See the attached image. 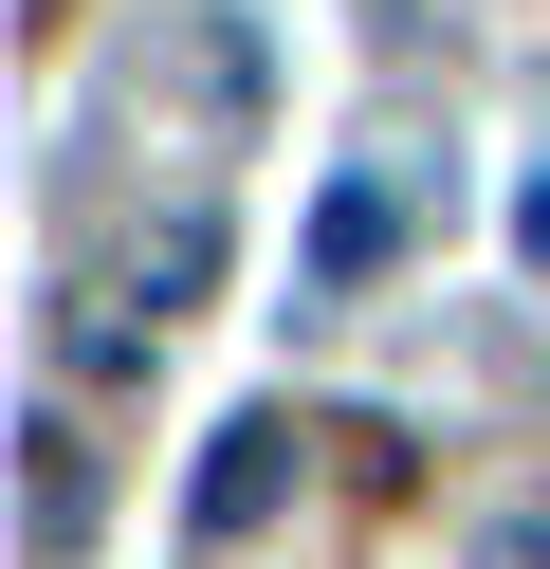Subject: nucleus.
<instances>
[{
	"mask_svg": "<svg viewBox=\"0 0 550 569\" xmlns=\"http://www.w3.org/2000/svg\"><path fill=\"white\" fill-rule=\"evenodd\" d=\"M293 459H312V441H293V422H239V441L202 459V551H239V532L276 515V496H293Z\"/></svg>",
	"mask_w": 550,
	"mask_h": 569,
	"instance_id": "f257e3e1",
	"label": "nucleus"
},
{
	"mask_svg": "<svg viewBox=\"0 0 550 569\" xmlns=\"http://www.w3.org/2000/svg\"><path fill=\"white\" fill-rule=\"evenodd\" d=\"M19 478H37V569H56L73 532H92V441H73L56 405H37V422H19Z\"/></svg>",
	"mask_w": 550,
	"mask_h": 569,
	"instance_id": "f03ea898",
	"label": "nucleus"
},
{
	"mask_svg": "<svg viewBox=\"0 0 550 569\" xmlns=\"http://www.w3.org/2000/svg\"><path fill=\"white\" fill-rule=\"evenodd\" d=\"M386 239H403V202H386V184H330V202H312V276H367Z\"/></svg>",
	"mask_w": 550,
	"mask_h": 569,
	"instance_id": "7ed1b4c3",
	"label": "nucleus"
},
{
	"mask_svg": "<svg viewBox=\"0 0 550 569\" xmlns=\"http://www.w3.org/2000/svg\"><path fill=\"white\" fill-rule=\"evenodd\" d=\"M477 569H550V496H513V515L477 532Z\"/></svg>",
	"mask_w": 550,
	"mask_h": 569,
	"instance_id": "20e7f679",
	"label": "nucleus"
},
{
	"mask_svg": "<svg viewBox=\"0 0 550 569\" xmlns=\"http://www.w3.org/2000/svg\"><path fill=\"white\" fill-rule=\"evenodd\" d=\"M513 239H532V258H550V184H532V202H513Z\"/></svg>",
	"mask_w": 550,
	"mask_h": 569,
	"instance_id": "39448f33",
	"label": "nucleus"
},
{
	"mask_svg": "<svg viewBox=\"0 0 550 569\" xmlns=\"http://www.w3.org/2000/svg\"><path fill=\"white\" fill-rule=\"evenodd\" d=\"M37 19H73V0H37Z\"/></svg>",
	"mask_w": 550,
	"mask_h": 569,
	"instance_id": "423d86ee",
	"label": "nucleus"
}]
</instances>
